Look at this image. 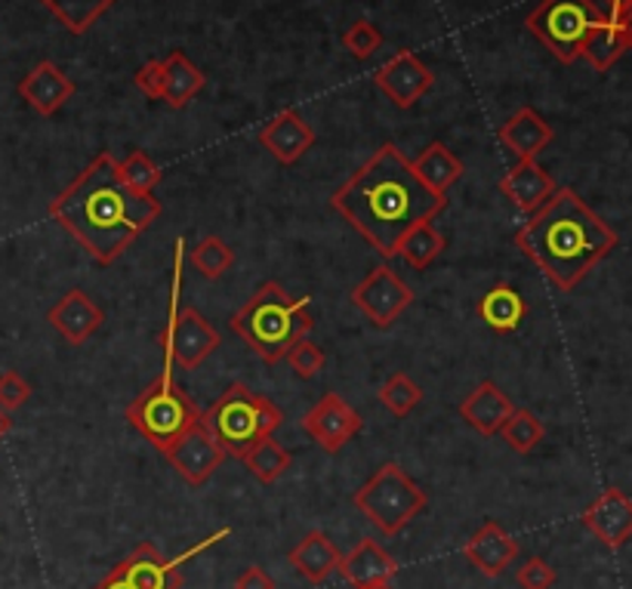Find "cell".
Instances as JSON below:
<instances>
[{"instance_id": "cell-1", "label": "cell", "mask_w": 632, "mask_h": 589, "mask_svg": "<svg viewBox=\"0 0 632 589\" xmlns=\"http://www.w3.org/2000/svg\"><path fill=\"white\" fill-rule=\"evenodd\" d=\"M331 207L380 257L392 259L407 231L445 210L447 195L432 192L402 148L386 143L333 192Z\"/></svg>"}, {"instance_id": "cell-2", "label": "cell", "mask_w": 632, "mask_h": 589, "mask_svg": "<svg viewBox=\"0 0 632 589\" xmlns=\"http://www.w3.org/2000/svg\"><path fill=\"white\" fill-rule=\"evenodd\" d=\"M50 216L96 262L112 266L145 229H152V223H158L160 202L133 192L121 179L117 161L100 152L72 186L50 202Z\"/></svg>"}, {"instance_id": "cell-3", "label": "cell", "mask_w": 632, "mask_h": 589, "mask_svg": "<svg viewBox=\"0 0 632 589\" xmlns=\"http://www.w3.org/2000/svg\"><path fill=\"white\" fill-rule=\"evenodd\" d=\"M516 245L559 290H574L618 247V231L574 188H556L516 231Z\"/></svg>"}, {"instance_id": "cell-4", "label": "cell", "mask_w": 632, "mask_h": 589, "mask_svg": "<svg viewBox=\"0 0 632 589\" xmlns=\"http://www.w3.org/2000/svg\"><path fill=\"white\" fill-rule=\"evenodd\" d=\"M312 324V300H293L278 281L259 285L253 297L229 321L231 333H238L266 364H278L284 359L290 345L309 337Z\"/></svg>"}, {"instance_id": "cell-5", "label": "cell", "mask_w": 632, "mask_h": 589, "mask_svg": "<svg viewBox=\"0 0 632 589\" xmlns=\"http://www.w3.org/2000/svg\"><path fill=\"white\" fill-rule=\"evenodd\" d=\"M201 423L214 432L226 457L241 461L259 438L272 435L284 423V414L266 395H257L245 383H231L207 411H201Z\"/></svg>"}, {"instance_id": "cell-6", "label": "cell", "mask_w": 632, "mask_h": 589, "mask_svg": "<svg viewBox=\"0 0 632 589\" xmlns=\"http://www.w3.org/2000/svg\"><path fill=\"white\" fill-rule=\"evenodd\" d=\"M198 420L201 407L173 380L170 364H164V374L127 404V423L160 454H167Z\"/></svg>"}, {"instance_id": "cell-7", "label": "cell", "mask_w": 632, "mask_h": 589, "mask_svg": "<svg viewBox=\"0 0 632 589\" xmlns=\"http://www.w3.org/2000/svg\"><path fill=\"white\" fill-rule=\"evenodd\" d=\"M352 504L386 537H395L426 509V490L398 463H386L352 494Z\"/></svg>"}, {"instance_id": "cell-8", "label": "cell", "mask_w": 632, "mask_h": 589, "mask_svg": "<svg viewBox=\"0 0 632 589\" xmlns=\"http://www.w3.org/2000/svg\"><path fill=\"white\" fill-rule=\"evenodd\" d=\"M183 259H186V241L176 238L173 250V285H170V318L167 328L160 333L164 345V364H179L183 371L201 368L207 355H214L219 340V331L198 309H183L179 306V290H183Z\"/></svg>"}, {"instance_id": "cell-9", "label": "cell", "mask_w": 632, "mask_h": 589, "mask_svg": "<svg viewBox=\"0 0 632 589\" xmlns=\"http://www.w3.org/2000/svg\"><path fill=\"white\" fill-rule=\"evenodd\" d=\"M602 16L604 10L592 0H540L525 25L552 56L571 65L580 59V46Z\"/></svg>"}, {"instance_id": "cell-10", "label": "cell", "mask_w": 632, "mask_h": 589, "mask_svg": "<svg viewBox=\"0 0 632 589\" xmlns=\"http://www.w3.org/2000/svg\"><path fill=\"white\" fill-rule=\"evenodd\" d=\"M352 302L374 328H388L414 302V290L407 288L388 266H376L374 272L352 290Z\"/></svg>"}, {"instance_id": "cell-11", "label": "cell", "mask_w": 632, "mask_h": 589, "mask_svg": "<svg viewBox=\"0 0 632 589\" xmlns=\"http://www.w3.org/2000/svg\"><path fill=\"white\" fill-rule=\"evenodd\" d=\"M364 426V420L359 417V411L352 404L340 399L336 392L321 395V402L305 411L302 417V430L309 438H315V445H321L328 454H336L340 447H345Z\"/></svg>"}, {"instance_id": "cell-12", "label": "cell", "mask_w": 632, "mask_h": 589, "mask_svg": "<svg viewBox=\"0 0 632 589\" xmlns=\"http://www.w3.org/2000/svg\"><path fill=\"white\" fill-rule=\"evenodd\" d=\"M164 457L170 461L173 469L183 475L191 488H201L204 482L226 463V451L214 438V432L198 420Z\"/></svg>"}, {"instance_id": "cell-13", "label": "cell", "mask_w": 632, "mask_h": 589, "mask_svg": "<svg viewBox=\"0 0 632 589\" xmlns=\"http://www.w3.org/2000/svg\"><path fill=\"white\" fill-rule=\"evenodd\" d=\"M435 74L423 65V59L411 50H398L395 56L388 59L386 65L374 74V84L380 86V93L388 96L398 108H411L414 102H419L429 93Z\"/></svg>"}, {"instance_id": "cell-14", "label": "cell", "mask_w": 632, "mask_h": 589, "mask_svg": "<svg viewBox=\"0 0 632 589\" xmlns=\"http://www.w3.org/2000/svg\"><path fill=\"white\" fill-rule=\"evenodd\" d=\"M580 521L587 525L592 537H599V544L608 549H620L632 537V500L620 488L602 490L583 509Z\"/></svg>"}, {"instance_id": "cell-15", "label": "cell", "mask_w": 632, "mask_h": 589, "mask_svg": "<svg viewBox=\"0 0 632 589\" xmlns=\"http://www.w3.org/2000/svg\"><path fill=\"white\" fill-rule=\"evenodd\" d=\"M46 321L62 333V340H69L72 345H81L100 331L105 316H102V309L93 302V297L86 290L72 288L69 293H62L56 306L46 312Z\"/></svg>"}, {"instance_id": "cell-16", "label": "cell", "mask_w": 632, "mask_h": 589, "mask_svg": "<svg viewBox=\"0 0 632 589\" xmlns=\"http://www.w3.org/2000/svg\"><path fill=\"white\" fill-rule=\"evenodd\" d=\"M19 96L29 102L38 115L50 117L74 96V81L59 69L56 62L43 59L19 81Z\"/></svg>"}, {"instance_id": "cell-17", "label": "cell", "mask_w": 632, "mask_h": 589, "mask_svg": "<svg viewBox=\"0 0 632 589\" xmlns=\"http://www.w3.org/2000/svg\"><path fill=\"white\" fill-rule=\"evenodd\" d=\"M259 143L266 145L281 164H297L315 145V130L302 121L300 112L284 108L259 130Z\"/></svg>"}, {"instance_id": "cell-18", "label": "cell", "mask_w": 632, "mask_h": 589, "mask_svg": "<svg viewBox=\"0 0 632 589\" xmlns=\"http://www.w3.org/2000/svg\"><path fill=\"white\" fill-rule=\"evenodd\" d=\"M463 556L473 561L475 568H478L485 577H500L506 575V568L516 561L518 544L504 531V525L485 521V525L466 540Z\"/></svg>"}, {"instance_id": "cell-19", "label": "cell", "mask_w": 632, "mask_h": 589, "mask_svg": "<svg viewBox=\"0 0 632 589\" xmlns=\"http://www.w3.org/2000/svg\"><path fill=\"white\" fill-rule=\"evenodd\" d=\"M121 577L133 589H179L183 577L176 571V565L160 556L155 544H139L129 552L127 559L115 565Z\"/></svg>"}, {"instance_id": "cell-20", "label": "cell", "mask_w": 632, "mask_h": 589, "mask_svg": "<svg viewBox=\"0 0 632 589\" xmlns=\"http://www.w3.org/2000/svg\"><path fill=\"white\" fill-rule=\"evenodd\" d=\"M556 179L537 161H518L500 179V192L516 204L521 214H533L556 195Z\"/></svg>"}, {"instance_id": "cell-21", "label": "cell", "mask_w": 632, "mask_h": 589, "mask_svg": "<svg viewBox=\"0 0 632 589\" xmlns=\"http://www.w3.org/2000/svg\"><path fill=\"white\" fill-rule=\"evenodd\" d=\"M512 411H516V404L509 402L504 389L490 380L478 383L460 404V417L481 435H497L504 430L506 420L512 417Z\"/></svg>"}, {"instance_id": "cell-22", "label": "cell", "mask_w": 632, "mask_h": 589, "mask_svg": "<svg viewBox=\"0 0 632 589\" xmlns=\"http://www.w3.org/2000/svg\"><path fill=\"white\" fill-rule=\"evenodd\" d=\"M336 571L355 589H364L374 587V583H388L392 577L398 575V561L392 559L374 537H364L359 547L352 549L349 556H343Z\"/></svg>"}, {"instance_id": "cell-23", "label": "cell", "mask_w": 632, "mask_h": 589, "mask_svg": "<svg viewBox=\"0 0 632 589\" xmlns=\"http://www.w3.org/2000/svg\"><path fill=\"white\" fill-rule=\"evenodd\" d=\"M497 136H500L504 148H509L518 161H537V155L552 143L556 133L547 124V117L525 105L506 121Z\"/></svg>"}, {"instance_id": "cell-24", "label": "cell", "mask_w": 632, "mask_h": 589, "mask_svg": "<svg viewBox=\"0 0 632 589\" xmlns=\"http://www.w3.org/2000/svg\"><path fill=\"white\" fill-rule=\"evenodd\" d=\"M288 559L309 583L318 587V583H324L340 568L343 552L336 549V544L324 531H309L297 547L290 549Z\"/></svg>"}, {"instance_id": "cell-25", "label": "cell", "mask_w": 632, "mask_h": 589, "mask_svg": "<svg viewBox=\"0 0 632 589\" xmlns=\"http://www.w3.org/2000/svg\"><path fill=\"white\" fill-rule=\"evenodd\" d=\"M528 316V302L518 293L512 285H494V288L478 300V318L488 324L490 331L512 333L518 331V324Z\"/></svg>"}, {"instance_id": "cell-26", "label": "cell", "mask_w": 632, "mask_h": 589, "mask_svg": "<svg viewBox=\"0 0 632 589\" xmlns=\"http://www.w3.org/2000/svg\"><path fill=\"white\" fill-rule=\"evenodd\" d=\"M411 164H414V173H417L419 179H423L432 192H438V195H447V188L454 186L463 173H466L463 161L457 158L445 143L426 145V152H423L417 161H411Z\"/></svg>"}, {"instance_id": "cell-27", "label": "cell", "mask_w": 632, "mask_h": 589, "mask_svg": "<svg viewBox=\"0 0 632 589\" xmlns=\"http://www.w3.org/2000/svg\"><path fill=\"white\" fill-rule=\"evenodd\" d=\"M164 69H167L164 102H167L170 108H186L188 102L195 100V96L204 90V84H207V78H204L201 69H198L186 53H179V50H173L170 56H167Z\"/></svg>"}, {"instance_id": "cell-28", "label": "cell", "mask_w": 632, "mask_h": 589, "mask_svg": "<svg viewBox=\"0 0 632 589\" xmlns=\"http://www.w3.org/2000/svg\"><path fill=\"white\" fill-rule=\"evenodd\" d=\"M623 53H626V43H623L618 22L604 13L602 19L592 25L590 34H587V41L580 46V56L587 59L595 72H608Z\"/></svg>"}, {"instance_id": "cell-29", "label": "cell", "mask_w": 632, "mask_h": 589, "mask_svg": "<svg viewBox=\"0 0 632 589\" xmlns=\"http://www.w3.org/2000/svg\"><path fill=\"white\" fill-rule=\"evenodd\" d=\"M445 250V235L435 229L432 223H419L407 231L398 245V257L411 266V269H426L432 259H438V254Z\"/></svg>"}, {"instance_id": "cell-30", "label": "cell", "mask_w": 632, "mask_h": 589, "mask_svg": "<svg viewBox=\"0 0 632 589\" xmlns=\"http://www.w3.org/2000/svg\"><path fill=\"white\" fill-rule=\"evenodd\" d=\"M241 461H245L247 469L257 475L262 485H274V482L290 469V454L274 442L272 435L259 438L257 445L250 447Z\"/></svg>"}, {"instance_id": "cell-31", "label": "cell", "mask_w": 632, "mask_h": 589, "mask_svg": "<svg viewBox=\"0 0 632 589\" xmlns=\"http://www.w3.org/2000/svg\"><path fill=\"white\" fill-rule=\"evenodd\" d=\"M112 3L115 0H43V7L72 34H84Z\"/></svg>"}, {"instance_id": "cell-32", "label": "cell", "mask_w": 632, "mask_h": 589, "mask_svg": "<svg viewBox=\"0 0 632 589\" xmlns=\"http://www.w3.org/2000/svg\"><path fill=\"white\" fill-rule=\"evenodd\" d=\"M500 435H504V442L512 447L516 454H531L533 447L543 442L547 430H543V423L537 420V414L525 411V407H516L512 417L504 423Z\"/></svg>"}, {"instance_id": "cell-33", "label": "cell", "mask_w": 632, "mask_h": 589, "mask_svg": "<svg viewBox=\"0 0 632 589\" xmlns=\"http://www.w3.org/2000/svg\"><path fill=\"white\" fill-rule=\"evenodd\" d=\"M191 266H195L207 281H216V278H222V275L235 266V254H231V247L226 245L222 238L207 235V238H201V241L195 245V250H191Z\"/></svg>"}, {"instance_id": "cell-34", "label": "cell", "mask_w": 632, "mask_h": 589, "mask_svg": "<svg viewBox=\"0 0 632 589\" xmlns=\"http://www.w3.org/2000/svg\"><path fill=\"white\" fill-rule=\"evenodd\" d=\"M380 402L386 407L388 414H395V417H407L419 402H423V389L411 380L407 374H392L380 386Z\"/></svg>"}, {"instance_id": "cell-35", "label": "cell", "mask_w": 632, "mask_h": 589, "mask_svg": "<svg viewBox=\"0 0 632 589\" xmlns=\"http://www.w3.org/2000/svg\"><path fill=\"white\" fill-rule=\"evenodd\" d=\"M117 173H121V179H124L133 192H139V195H152L155 186L160 183V167L148 158L145 152H139V148L129 152L124 161H117Z\"/></svg>"}, {"instance_id": "cell-36", "label": "cell", "mask_w": 632, "mask_h": 589, "mask_svg": "<svg viewBox=\"0 0 632 589\" xmlns=\"http://www.w3.org/2000/svg\"><path fill=\"white\" fill-rule=\"evenodd\" d=\"M290 364V371L300 376V380H312L315 374L324 371V364H328V355H324V349L318 343H312L309 337H302L297 343L290 345V352L284 355Z\"/></svg>"}, {"instance_id": "cell-37", "label": "cell", "mask_w": 632, "mask_h": 589, "mask_svg": "<svg viewBox=\"0 0 632 589\" xmlns=\"http://www.w3.org/2000/svg\"><path fill=\"white\" fill-rule=\"evenodd\" d=\"M380 43H383V34L376 29L374 22H367V19H359V22H352V29L343 34V46L352 53L355 59H371L380 50Z\"/></svg>"}, {"instance_id": "cell-38", "label": "cell", "mask_w": 632, "mask_h": 589, "mask_svg": "<svg viewBox=\"0 0 632 589\" xmlns=\"http://www.w3.org/2000/svg\"><path fill=\"white\" fill-rule=\"evenodd\" d=\"M516 580L521 589H552V583H556V568H552L547 559L533 556V559H528L518 568Z\"/></svg>"}, {"instance_id": "cell-39", "label": "cell", "mask_w": 632, "mask_h": 589, "mask_svg": "<svg viewBox=\"0 0 632 589\" xmlns=\"http://www.w3.org/2000/svg\"><path fill=\"white\" fill-rule=\"evenodd\" d=\"M29 399H31V386L25 376H19L15 371L0 374V407H3L7 414H10V411H19Z\"/></svg>"}, {"instance_id": "cell-40", "label": "cell", "mask_w": 632, "mask_h": 589, "mask_svg": "<svg viewBox=\"0 0 632 589\" xmlns=\"http://www.w3.org/2000/svg\"><path fill=\"white\" fill-rule=\"evenodd\" d=\"M133 84L143 90L148 100H164V86H167V69L160 59H148L139 72L133 74Z\"/></svg>"}, {"instance_id": "cell-41", "label": "cell", "mask_w": 632, "mask_h": 589, "mask_svg": "<svg viewBox=\"0 0 632 589\" xmlns=\"http://www.w3.org/2000/svg\"><path fill=\"white\" fill-rule=\"evenodd\" d=\"M235 589H278L274 587L272 575L259 565H250L245 575L235 580Z\"/></svg>"}, {"instance_id": "cell-42", "label": "cell", "mask_w": 632, "mask_h": 589, "mask_svg": "<svg viewBox=\"0 0 632 589\" xmlns=\"http://www.w3.org/2000/svg\"><path fill=\"white\" fill-rule=\"evenodd\" d=\"M614 22H618L620 34H623V43H626V50H632V3L623 10V13L614 16Z\"/></svg>"}, {"instance_id": "cell-43", "label": "cell", "mask_w": 632, "mask_h": 589, "mask_svg": "<svg viewBox=\"0 0 632 589\" xmlns=\"http://www.w3.org/2000/svg\"><path fill=\"white\" fill-rule=\"evenodd\" d=\"M93 589H133V587H129L127 580L121 577V571H117V568H112V571L102 577L100 583H96V587H93Z\"/></svg>"}, {"instance_id": "cell-44", "label": "cell", "mask_w": 632, "mask_h": 589, "mask_svg": "<svg viewBox=\"0 0 632 589\" xmlns=\"http://www.w3.org/2000/svg\"><path fill=\"white\" fill-rule=\"evenodd\" d=\"M604 3H608V10H604V13H608V16H611V19H614V16L623 13V10L630 7L632 0H604Z\"/></svg>"}, {"instance_id": "cell-45", "label": "cell", "mask_w": 632, "mask_h": 589, "mask_svg": "<svg viewBox=\"0 0 632 589\" xmlns=\"http://www.w3.org/2000/svg\"><path fill=\"white\" fill-rule=\"evenodd\" d=\"M10 430H13V420H10V414H7V411L0 407V442H3L7 435H10Z\"/></svg>"}, {"instance_id": "cell-46", "label": "cell", "mask_w": 632, "mask_h": 589, "mask_svg": "<svg viewBox=\"0 0 632 589\" xmlns=\"http://www.w3.org/2000/svg\"><path fill=\"white\" fill-rule=\"evenodd\" d=\"M364 589H395L392 583H374V587H364Z\"/></svg>"}]
</instances>
